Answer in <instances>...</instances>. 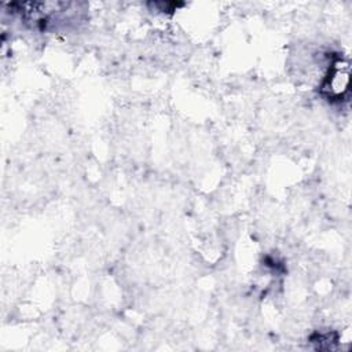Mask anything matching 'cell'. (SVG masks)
<instances>
[{"instance_id": "cell-1", "label": "cell", "mask_w": 352, "mask_h": 352, "mask_svg": "<svg viewBox=\"0 0 352 352\" xmlns=\"http://www.w3.org/2000/svg\"><path fill=\"white\" fill-rule=\"evenodd\" d=\"M349 62L344 58L334 59L322 84L323 94L330 100H342L349 91Z\"/></svg>"}]
</instances>
